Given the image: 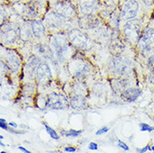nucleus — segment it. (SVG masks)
Masks as SVG:
<instances>
[{"mask_svg":"<svg viewBox=\"0 0 154 153\" xmlns=\"http://www.w3.org/2000/svg\"><path fill=\"white\" fill-rule=\"evenodd\" d=\"M118 145H119L122 149H123L124 151H128V150H129V147L127 146V144H126V143H124V142H122V141H118Z\"/></svg>","mask_w":154,"mask_h":153,"instance_id":"obj_27","label":"nucleus"},{"mask_svg":"<svg viewBox=\"0 0 154 153\" xmlns=\"http://www.w3.org/2000/svg\"><path fill=\"white\" fill-rule=\"evenodd\" d=\"M74 91L76 95H81V96H85L86 92V87L83 83H75L74 85Z\"/></svg>","mask_w":154,"mask_h":153,"instance_id":"obj_20","label":"nucleus"},{"mask_svg":"<svg viewBox=\"0 0 154 153\" xmlns=\"http://www.w3.org/2000/svg\"><path fill=\"white\" fill-rule=\"evenodd\" d=\"M112 86H113V89L116 91H123L124 90H126L127 84H126V81H123V80L116 79L112 81Z\"/></svg>","mask_w":154,"mask_h":153,"instance_id":"obj_19","label":"nucleus"},{"mask_svg":"<svg viewBox=\"0 0 154 153\" xmlns=\"http://www.w3.org/2000/svg\"><path fill=\"white\" fill-rule=\"evenodd\" d=\"M0 145H2V146H5V145H4V143H3V142H0Z\"/></svg>","mask_w":154,"mask_h":153,"instance_id":"obj_38","label":"nucleus"},{"mask_svg":"<svg viewBox=\"0 0 154 153\" xmlns=\"http://www.w3.org/2000/svg\"><path fill=\"white\" fill-rule=\"evenodd\" d=\"M88 147L91 151H96V150L98 149V145H97V144L95 143V142H91V143L89 144Z\"/></svg>","mask_w":154,"mask_h":153,"instance_id":"obj_28","label":"nucleus"},{"mask_svg":"<svg viewBox=\"0 0 154 153\" xmlns=\"http://www.w3.org/2000/svg\"><path fill=\"white\" fill-rule=\"evenodd\" d=\"M68 37L69 41L77 48L84 50L89 46V41H90L89 38L81 30H77V29L71 30L69 33Z\"/></svg>","mask_w":154,"mask_h":153,"instance_id":"obj_5","label":"nucleus"},{"mask_svg":"<svg viewBox=\"0 0 154 153\" xmlns=\"http://www.w3.org/2000/svg\"><path fill=\"white\" fill-rule=\"evenodd\" d=\"M112 71L120 76L129 75L131 71V63L126 58H114L110 62Z\"/></svg>","mask_w":154,"mask_h":153,"instance_id":"obj_2","label":"nucleus"},{"mask_svg":"<svg viewBox=\"0 0 154 153\" xmlns=\"http://www.w3.org/2000/svg\"><path fill=\"white\" fill-rule=\"evenodd\" d=\"M17 31L11 25H4L0 30V41L4 44H12L17 39Z\"/></svg>","mask_w":154,"mask_h":153,"instance_id":"obj_6","label":"nucleus"},{"mask_svg":"<svg viewBox=\"0 0 154 153\" xmlns=\"http://www.w3.org/2000/svg\"><path fill=\"white\" fill-rule=\"evenodd\" d=\"M31 29L34 35L37 38H41L45 35V29L41 21H34L31 23Z\"/></svg>","mask_w":154,"mask_h":153,"instance_id":"obj_16","label":"nucleus"},{"mask_svg":"<svg viewBox=\"0 0 154 153\" xmlns=\"http://www.w3.org/2000/svg\"><path fill=\"white\" fill-rule=\"evenodd\" d=\"M5 12L4 11V10H0V23L3 21V20H4V19H5Z\"/></svg>","mask_w":154,"mask_h":153,"instance_id":"obj_30","label":"nucleus"},{"mask_svg":"<svg viewBox=\"0 0 154 153\" xmlns=\"http://www.w3.org/2000/svg\"><path fill=\"white\" fill-rule=\"evenodd\" d=\"M139 46L141 49L149 51L154 49V29H147L139 39Z\"/></svg>","mask_w":154,"mask_h":153,"instance_id":"obj_9","label":"nucleus"},{"mask_svg":"<svg viewBox=\"0 0 154 153\" xmlns=\"http://www.w3.org/2000/svg\"><path fill=\"white\" fill-rule=\"evenodd\" d=\"M52 44L54 46L58 60L60 62L65 61L69 53V44L67 39L63 35H58L52 39Z\"/></svg>","mask_w":154,"mask_h":153,"instance_id":"obj_1","label":"nucleus"},{"mask_svg":"<svg viewBox=\"0 0 154 153\" xmlns=\"http://www.w3.org/2000/svg\"><path fill=\"white\" fill-rule=\"evenodd\" d=\"M45 130H46L47 133L50 135V137L52 138V139H54V140H59L60 139V136H58L57 132L53 128H51L47 124H45Z\"/></svg>","mask_w":154,"mask_h":153,"instance_id":"obj_23","label":"nucleus"},{"mask_svg":"<svg viewBox=\"0 0 154 153\" xmlns=\"http://www.w3.org/2000/svg\"><path fill=\"white\" fill-rule=\"evenodd\" d=\"M19 149L20 150V151H23V152H26V153H30L31 151H28L26 148H24V147H23V146H19Z\"/></svg>","mask_w":154,"mask_h":153,"instance_id":"obj_34","label":"nucleus"},{"mask_svg":"<svg viewBox=\"0 0 154 153\" xmlns=\"http://www.w3.org/2000/svg\"><path fill=\"white\" fill-rule=\"evenodd\" d=\"M108 130H109V128L106 127V126H105V127H102V128H100V130H98L96 131V135L97 136H99V135H102V134H105V133H106Z\"/></svg>","mask_w":154,"mask_h":153,"instance_id":"obj_26","label":"nucleus"},{"mask_svg":"<svg viewBox=\"0 0 154 153\" xmlns=\"http://www.w3.org/2000/svg\"><path fill=\"white\" fill-rule=\"evenodd\" d=\"M141 130L142 131H152L154 130V127H152L146 123H141L140 124Z\"/></svg>","mask_w":154,"mask_h":153,"instance_id":"obj_24","label":"nucleus"},{"mask_svg":"<svg viewBox=\"0 0 154 153\" xmlns=\"http://www.w3.org/2000/svg\"><path fill=\"white\" fill-rule=\"evenodd\" d=\"M55 13L64 18H71L75 14V10L72 4L69 2H60L55 5Z\"/></svg>","mask_w":154,"mask_h":153,"instance_id":"obj_10","label":"nucleus"},{"mask_svg":"<svg viewBox=\"0 0 154 153\" xmlns=\"http://www.w3.org/2000/svg\"><path fill=\"white\" fill-rule=\"evenodd\" d=\"M35 74L40 81H46L50 80L52 75L49 65L45 63H39L35 68Z\"/></svg>","mask_w":154,"mask_h":153,"instance_id":"obj_11","label":"nucleus"},{"mask_svg":"<svg viewBox=\"0 0 154 153\" xmlns=\"http://www.w3.org/2000/svg\"><path fill=\"white\" fill-rule=\"evenodd\" d=\"M2 139H4V136H1V135H0V140H2Z\"/></svg>","mask_w":154,"mask_h":153,"instance_id":"obj_39","label":"nucleus"},{"mask_svg":"<svg viewBox=\"0 0 154 153\" xmlns=\"http://www.w3.org/2000/svg\"><path fill=\"white\" fill-rule=\"evenodd\" d=\"M0 128H2V129H4L5 130H8V126H7L6 122H1L0 121Z\"/></svg>","mask_w":154,"mask_h":153,"instance_id":"obj_31","label":"nucleus"},{"mask_svg":"<svg viewBox=\"0 0 154 153\" xmlns=\"http://www.w3.org/2000/svg\"><path fill=\"white\" fill-rule=\"evenodd\" d=\"M8 68L11 69L12 71H18V69L19 68L20 65V62H19V58L17 57L16 55H11L8 57Z\"/></svg>","mask_w":154,"mask_h":153,"instance_id":"obj_17","label":"nucleus"},{"mask_svg":"<svg viewBox=\"0 0 154 153\" xmlns=\"http://www.w3.org/2000/svg\"><path fill=\"white\" fill-rule=\"evenodd\" d=\"M8 125H9V126H13V127H17V126H18V125H17V124L14 122H9V124H8Z\"/></svg>","mask_w":154,"mask_h":153,"instance_id":"obj_36","label":"nucleus"},{"mask_svg":"<svg viewBox=\"0 0 154 153\" xmlns=\"http://www.w3.org/2000/svg\"><path fill=\"white\" fill-rule=\"evenodd\" d=\"M146 150H151V148L148 146V145H146V147H144V148H143L142 150H139L138 151L139 152H146Z\"/></svg>","mask_w":154,"mask_h":153,"instance_id":"obj_35","label":"nucleus"},{"mask_svg":"<svg viewBox=\"0 0 154 153\" xmlns=\"http://www.w3.org/2000/svg\"><path fill=\"white\" fill-rule=\"evenodd\" d=\"M138 3L135 0H130L127 2L122 8L121 13V18L123 20H129L135 18L138 12Z\"/></svg>","mask_w":154,"mask_h":153,"instance_id":"obj_7","label":"nucleus"},{"mask_svg":"<svg viewBox=\"0 0 154 153\" xmlns=\"http://www.w3.org/2000/svg\"><path fill=\"white\" fill-rule=\"evenodd\" d=\"M149 81L152 84H154V72H152L149 75Z\"/></svg>","mask_w":154,"mask_h":153,"instance_id":"obj_33","label":"nucleus"},{"mask_svg":"<svg viewBox=\"0 0 154 153\" xmlns=\"http://www.w3.org/2000/svg\"><path fill=\"white\" fill-rule=\"evenodd\" d=\"M152 151H154V145H153V146H152Z\"/></svg>","mask_w":154,"mask_h":153,"instance_id":"obj_40","label":"nucleus"},{"mask_svg":"<svg viewBox=\"0 0 154 153\" xmlns=\"http://www.w3.org/2000/svg\"><path fill=\"white\" fill-rule=\"evenodd\" d=\"M38 52L42 54L44 57H45L46 59H52L53 57V53H52V50L50 49V47L48 45H39L38 48Z\"/></svg>","mask_w":154,"mask_h":153,"instance_id":"obj_18","label":"nucleus"},{"mask_svg":"<svg viewBox=\"0 0 154 153\" xmlns=\"http://www.w3.org/2000/svg\"><path fill=\"white\" fill-rule=\"evenodd\" d=\"M68 99L66 96L57 93H51L47 99V107L53 110H64L68 106Z\"/></svg>","mask_w":154,"mask_h":153,"instance_id":"obj_4","label":"nucleus"},{"mask_svg":"<svg viewBox=\"0 0 154 153\" xmlns=\"http://www.w3.org/2000/svg\"><path fill=\"white\" fill-rule=\"evenodd\" d=\"M64 22V17H62L57 13H50L46 17V23L50 27L56 28L61 25Z\"/></svg>","mask_w":154,"mask_h":153,"instance_id":"obj_15","label":"nucleus"},{"mask_svg":"<svg viewBox=\"0 0 154 153\" xmlns=\"http://www.w3.org/2000/svg\"><path fill=\"white\" fill-rule=\"evenodd\" d=\"M70 106L74 110H83L86 107V100L84 96L81 95H75L70 99Z\"/></svg>","mask_w":154,"mask_h":153,"instance_id":"obj_14","label":"nucleus"},{"mask_svg":"<svg viewBox=\"0 0 154 153\" xmlns=\"http://www.w3.org/2000/svg\"><path fill=\"white\" fill-rule=\"evenodd\" d=\"M141 95H142V91L139 89L129 88L124 90L122 94V99L127 101L132 102L137 99Z\"/></svg>","mask_w":154,"mask_h":153,"instance_id":"obj_13","label":"nucleus"},{"mask_svg":"<svg viewBox=\"0 0 154 153\" xmlns=\"http://www.w3.org/2000/svg\"><path fill=\"white\" fill-rule=\"evenodd\" d=\"M82 133V130H66V131H61V134L64 135V136H66L67 137H69V136H71V137H76L78 136L79 135L81 134Z\"/></svg>","mask_w":154,"mask_h":153,"instance_id":"obj_22","label":"nucleus"},{"mask_svg":"<svg viewBox=\"0 0 154 153\" xmlns=\"http://www.w3.org/2000/svg\"><path fill=\"white\" fill-rule=\"evenodd\" d=\"M69 70H71L75 77L82 78L90 73L91 69L90 66L83 61L75 60L69 65Z\"/></svg>","mask_w":154,"mask_h":153,"instance_id":"obj_8","label":"nucleus"},{"mask_svg":"<svg viewBox=\"0 0 154 153\" xmlns=\"http://www.w3.org/2000/svg\"><path fill=\"white\" fill-rule=\"evenodd\" d=\"M20 32V36L22 37L24 39H29V38L31 37V33H33L32 32V29H29V28H27V27H23L19 30Z\"/></svg>","mask_w":154,"mask_h":153,"instance_id":"obj_21","label":"nucleus"},{"mask_svg":"<svg viewBox=\"0 0 154 153\" xmlns=\"http://www.w3.org/2000/svg\"><path fill=\"white\" fill-rule=\"evenodd\" d=\"M0 121H1V122H6L5 119H3V118H0Z\"/></svg>","mask_w":154,"mask_h":153,"instance_id":"obj_37","label":"nucleus"},{"mask_svg":"<svg viewBox=\"0 0 154 153\" xmlns=\"http://www.w3.org/2000/svg\"><path fill=\"white\" fill-rule=\"evenodd\" d=\"M98 6V0H80V8L82 13L91 14Z\"/></svg>","mask_w":154,"mask_h":153,"instance_id":"obj_12","label":"nucleus"},{"mask_svg":"<svg viewBox=\"0 0 154 153\" xmlns=\"http://www.w3.org/2000/svg\"><path fill=\"white\" fill-rule=\"evenodd\" d=\"M141 23L138 20H131L127 22L123 28V32L127 38L132 44L137 42L141 32Z\"/></svg>","mask_w":154,"mask_h":153,"instance_id":"obj_3","label":"nucleus"},{"mask_svg":"<svg viewBox=\"0 0 154 153\" xmlns=\"http://www.w3.org/2000/svg\"><path fill=\"white\" fill-rule=\"evenodd\" d=\"M7 70H8V68H7L6 65L2 61H0V77L4 76L5 73L7 72Z\"/></svg>","mask_w":154,"mask_h":153,"instance_id":"obj_25","label":"nucleus"},{"mask_svg":"<svg viewBox=\"0 0 154 153\" xmlns=\"http://www.w3.org/2000/svg\"><path fill=\"white\" fill-rule=\"evenodd\" d=\"M65 151H66V152H75V147L68 146V147H66V148H65Z\"/></svg>","mask_w":154,"mask_h":153,"instance_id":"obj_29","label":"nucleus"},{"mask_svg":"<svg viewBox=\"0 0 154 153\" xmlns=\"http://www.w3.org/2000/svg\"><path fill=\"white\" fill-rule=\"evenodd\" d=\"M143 1L146 5H152L154 4V0H143Z\"/></svg>","mask_w":154,"mask_h":153,"instance_id":"obj_32","label":"nucleus"},{"mask_svg":"<svg viewBox=\"0 0 154 153\" xmlns=\"http://www.w3.org/2000/svg\"><path fill=\"white\" fill-rule=\"evenodd\" d=\"M12 1H16V0H12Z\"/></svg>","mask_w":154,"mask_h":153,"instance_id":"obj_41","label":"nucleus"}]
</instances>
